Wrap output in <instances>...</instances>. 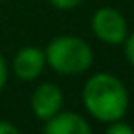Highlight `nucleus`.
I'll list each match as a JSON object with an SVG mask.
<instances>
[{"instance_id": "f03ea898", "label": "nucleus", "mask_w": 134, "mask_h": 134, "mask_svg": "<svg viewBox=\"0 0 134 134\" xmlns=\"http://www.w3.org/2000/svg\"><path fill=\"white\" fill-rule=\"evenodd\" d=\"M46 64L61 75H79L92 68L94 52L90 44L74 35H61L44 48Z\"/></svg>"}, {"instance_id": "423d86ee", "label": "nucleus", "mask_w": 134, "mask_h": 134, "mask_svg": "<svg viewBox=\"0 0 134 134\" xmlns=\"http://www.w3.org/2000/svg\"><path fill=\"white\" fill-rule=\"evenodd\" d=\"M44 134H92L88 121L77 112H57L44 125Z\"/></svg>"}, {"instance_id": "0eeeda50", "label": "nucleus", "mask_w": 134, "mask_h": 134, "mask_svg": "<svg viewBox=\"0 0 134 134\" xmlns=\"http://www.w3.org/2000/svg\"><path fill=\"white\" fill-rule=\"evenodd\" d=\"M105 134H134V129L129 125V123H125V121H112V123H108V129L105 130Z\"/></svg>"}, {"instance_id": "f8f14e48", "label": "nucleus", "mask_w": 134, "mask_h": 134, "mask_svg": "<svg viewBox=\"0 0 134 134\" xmlns=\"http://www.w3.org/2000/svg\"><path fill=\"white\" fill-rule=\"evenodd\" d=\"M0 2H4V0H0Z\"/></svg>"}, {"instance_id": "9d476101", "label": "nucleus", "mask_w": 134, "mask_h": 134, "mask_svg": "<svg viewBox=\"0 0 134 134\" xmlns=\"http://www.w3.org/2000/svg\"><path fill=\"white\" fill-rule=\"evenodd\" d=\"M8 75H9V70H8V63L4 59V55L0 53V92L4 90L6 83H8Z\"/></svg>"}, {"instance_id": "6e6552de", "label": "nucleus", "mask_w": 134, "mask_h": 134, "mask_svg": "<svg viewBox=\"0 0 134 134\" xmlns=\"http://www.w3.org/2000/svg\"><path fill=\"white\" fill-rule=\"evenodd\" d=\"M85 0H50V4L55 8V9H61V11H68V9H74L77 6H81Z\"/></svg>"}, {"instance_id": "f257e3e1", "label": "nucleus", "mask_w": 134, "mask_h": 134, "mask_svg": "<svg viewBox=\"0 0 134 134\" xmlns=\"http://www.w3.org/2000/svg\"><path fill=\"white\" fill-rule=\"evenodd\" d=\"M86 112L101 121L112 123L123 119L129 108V92L121 79L112 74L99 72L86 79L81 94Z\"/></svg>"}, {"instance_id": "1a4fd4ad", "label": "nucleus", "mask_w": 134, "mask_h": 134, "mask_svg": "<svg viewBox=\"0 0 134 134\" xmlns=\"http://www.w3.org/2000/svg\"><path fill=\"white\" fill-rule=\"evenodd\" d=\"M123 52H125V57L127 61L134 66V31L127 35V39L123 41Z\"/></svg>"}, {"instance_id": "20e7f679", "label": "nucleus", "mask_w": 134, "mask_h": 134, "mask_svg": "<svg viewBox=\"0 0 134 134\" xmlns=\"http://www.w3.org/2000/svg\"><path fill=\"white\" fill-rule=\"evenodd\" d=\"M63 103H64L63 90L55 83H42V85H39L35 88V92L31 94V99H30L31 112L41 121H48L57 112H61Z\"/></svg>"}, {"instance_id": "7ed1b4c3", "label": "nucleus", "mask_w": 134, "mask_h": 134, "mask_svg": "<svg viewBox=\"0 0 134 134\" xmlns=\"http://www.w3.org/2000/svg\"><path fill=\"white\" fill-rule=\"evenodd\" d=\"M90 28L94 35L105 44H123L129 35V26L121 11L114 8H99L90 20Z\"/></svg>"}, {"instance_id": "9b49d317", "label": "nucleus", "mask_w": 134, "mask_h": 134, "mask_svg": "<svg viewBox=\"0 0 134 134\" xmlns=\"http://www.w3.org/2000/svg\"><path fill=\"white\" fill-rule=\"evenodd\" d=\"M0 134H20V130H19L11 121L0 119Z\"/></svg>"}, {"instance_id": "39448f33", "label": "nucleus", "mask_w": 134, "mask_h": 134, "mask_svg": "<svg viewBox=\"0 0 134 134\" xmlns=\"http://www.w3.org/2000/svg\"><path fill=\"white\" fill-rule=\"evenodd\" d=\"M46 68L44 50L39 46H24L13 57V74L20 81H35Z\"/></svg>"}]
</instances>
